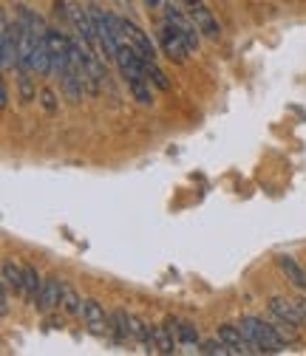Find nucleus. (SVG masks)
Instances as JSON below:
<instances>
[{
	"label": "nucleus",
	"instance_id": "1",
	"mask_svg": "<svg viewBox=\"0 0 306 356\" xmlns=\"http://www.w3.org/2000/svg\"><path fill=\"white\" fill-rule=\"evenodd\" d=\"M238 328L244 331V337L258 348V353H281L286 345L278 339V334H275V328L270 325V323H264L261 317H252V314H247V317H241L238 320Z\"/></svg>",
	"mask_w": 306,
	"mask_h": 356
},
{
	"label": "nucleus",
	"instance_id": "2",
	"mask_svg": "<svg viewBox=\"0 0 306 356\" xmlns=\"http://www.w3.org/2000/svg\"><path fill=\"white\" fill-rule=\"evenodd\" d=\"M159 46H162V51H165L173 63H185L188 54L193 51L190 42L185 40V34H182L176 26H173V23H167V20L159 26Z\"/></svg>",
	"mask_w": 306,
	"mask_h": 356
},
{
	"label": "nucleus",
	"instance_id": "3",
	"mask_svg": "<svg viewBox=\"0 0 306 356\" xmlns=\"http://www.w3.org/2000/svg\"><path fill=\"white\" fill-rule=\"evenodd\" d=\"M17 68V40H15V26L9 23V15H0V71L9 74Z\"/></svg>",
	"mask_w": 306,
	"mask_h": 356
},
{
	"label": "nucleus",
	"instance_id": "4",
	"mask_svg": "<svg viewBox=\"0 0 306 356\" xmlns=\"http://www.w3.org/2000/svg\"><path fill=\"white\" fill-rule=\"evenodd\" d=\"M185 12L190 15V20L201 31V37H207V40H218V37H222V26H218V20L213 17V12L207 9V3H201V0H185Z\"/></svg>",
	"mask_w": 306,
	"mask_h": 356
},
{
	"label": "nucleus",
	"instance_id": "5",
	"mask_svg": "<svg viewBox=\"0 0 306 356\" xmlns=\"http://www.w3.org/2000/svg\"><path fill=\"white\" fill-rule=\"evenodd\" d=\"M82 320L89 325V331L94 337H108L111 334V317L105 314V308L97 300H85L82 305Z\"/></svg>",
	"mask_w": 306,
	"mask_h": 356
},
{
	"label": "nucleus",
	"instance_id": "6",
	"mask_svg": "<svg viewBox=\"0 0 306 356\" xmlns=\"http://www.w3.org/2000/svg\"><path fill=\"white\" fill-rule=\"evenodd\" d=\"M218 337H222L230 348V353H238V356H250V353H258V348L244 337V331L238 328V323H227L218 328Z\"/></svg>",
	"mask_w": 306,
	"mask_h": 356
},
{
	"label": "nucleus",
	"instance_id": "7",
	"mask_svg": "<svg viewBox=\"0 0 306 356\" xmlns=\"http://www.w3.org/2000/svg\"><path fill=\"white\" fill-rule=\"evenodd\" d=\"M165 20H167V23H173V26H176V29L185 34V40L190 42V49H193V51L199 49V42H201V31L196 29V23L190 20V15H188V12H179L176 6L170 3V6H167V15H165Z\"/></svg>",
	"mask_w": 306,
	"mask_h": 356
},
{
	"label": "nucleus",
	"instance_id": "8",
	"mask_svg": "<svg viewBox=\"0 0 306 356\" xmlns=\"http://www.w3.org/2000/svg\"><path fill=\"white\" fill-rule=\"evenodd\" d=\"M29 68H31L37 76H52V74H54V60H52V49H49L46 37H37L34 49H31Z\"/></svg>",
	"mask_w": 306,
	"mask_h": 356
},
{
	"label": "nucleus",
	"instance_id": "9",
	"mask_svg": "<svg viewBox=\"0 0 306 356\" xmlns=\"http://www.w3.org/2000/svg\"><path fill=\"white\" fill-rule=\"evenodd\" d=\"M63 289H66V283H60V277H49L46 283H43V291H40L34 308L40 311V314H49V311H54L63 302Z\"/></svg>",
	"mask_w": 306,
	"mask_h": 356
},
{
	"label": "nucleus",
	"instance_id": "10",
	"mask_svg": "<svg viewBox=\"0 0 306 356\" xmlns=\"http://www.w3.org/2000/svg\"><path fill=\"white\" fill-rule=\"evenodd\" d=\"M267 305H270V314H273L275 320L292 323V325H298V328L306 325L303 317H300V311H298V305H295V300H289V297H270Z\"/></svg>",
	"mask_w": 306,
	"mask_h": 356
},
{
	"label": "nucleus",
	"instance_id": "11",
	"mask_svg": "<svg viewBox=\"0 0 306 356\" xmlns=\"http://www.w3.org/2000/svg\"><path fill=\"white\" fill-rule=\"evenodd\" d=\"M275 263H278V269L284 272V277H286L298 291H306V269H303V266H300L292 254H278Z\"/></svg>",
	"mask_w": 306,
	"mask_h": 356
},
{
	"label": "nucleus",
	"instance_id": "12",
	"mask_svg": "<svg viewBox=\"0 0 306 356\" xmlns=\"http://www.w3.org/2000/svg\"><path fill=\"white\" fill-rule=\"evenodd\" d=\"M167 328L173 331V337L179 339V345H188V348L199 350L201 339H199V331H196L193 323H185V320H179V317H170V320H167Z\"/></svg>",
	"mask_w": 306,
	"mask_h": 356
},
{
	"label": "nucleus",
	"instance_id": "13",
	"mask_svg": "<svg viewBox=\"0 0 306 356\" xmlns=\"http://www.w3.org/2000/svg\"><path fill=\"white\" fill-rule=\"evenodd\" d=\"M179 348V339L173 337V331L165 325H153V337H151V348L148 353H176Z\"/></svg>",
	"mask_w": 306,
	"mask_h": 356
},
{
	"label": "nucleus",
	"instance_id": "14",
	"mask_svg": "<svg viewBox=\"0 0 306 356\" xmlns=\"http://www.w3.org/2000/svg\"><path fill=\"white\" fill-rule=\"evenodd\" d=\"M3 283L17 294L23 297L26 294V266H17L12 257L3 260Z\"/></svg>",
	"mask_w": 306,
	"mask_h": 356
},
{
	"label": "nucleus",
	"instance_id": "15",
	"mask_svg": "<svg viewBox=\"0 0 306 356\" xmlns=\"http://www.w3.org/2000/svg\"><path fill=\"white\" fill-rule=\"evenodd\" d=\"M17 88H20V99L23 102H34L37 88H34V71L26 65H17Z\"/></svg>",
	"mask_w": 306,
	"mask_h": 356
},
{
	"label": "nucleus",
	"instance_id": "16",
	"mask_svg": "<svg viewBox=\"0 0 306 356\" xmlns=\"http://www.w3.org/2000/svg\"><path fill=\"white\" fill-rule=\"evenodd\" d=\"M43 283H46V280L40 277V272L34 269V266H26V294H23V300L34 305L37 297H40V291H43Z\"/></svg>",
	"mask_w": 306,
	"mask_h": 356
},
{
	"label": "nucleus",
	"instance_id": "17",
	"mask_svg": "<svg viewBox=\"0 0 306 356\" xmlns=\"http://www.w3.org/2000/svg\"><path fill=\"white\" fill-rule=\"evenodd\" d=\"M111 337L116 342L130 339V314H125V311H114L111 314Z\"/></svg>",
	"mask_w": 306,
	"mask_h": 356
},
{
	"label": "nucleus",
	"instance_id": "18",
	"mask_svg": "<svg viewBox=\"0 0 306 356\" xmlns=\"http://www.w3.org/2000/svg\"><path fill=\"white\" fill-rule=\"evenodd\" d=\"M82 305H85V300H79V294L66 283V289H63V302H60V308L66 311V314H71V317H82Z\"/></svg>",
	"mask_w": 306,
	"mask_h": 356
},
{
	"label": "nucleus",
	"instance_id": "19",
	"mask_svg": "<svg viewBox=\"0 0 306 356\" xmlns=\"http://www.w3.org/2000/svg\"><path fill=\"white\" fill-rule=\"evenodd\" d=\"M273 328H275L278 339H281L286 348H289V345H300V331H298V325L284 323V320H275V323H273Z\"/></svg>",
	"mask_w": 306,
	"mask_h": 356
},
{
	"label": "nucleus",
	"instance_id": "20",
	"mask_svg": "<svg viewBox=\"0 0 306 356\" xmlns=\"http://www.w3.org/2000/svg\"><path fill=\"white\" fill-rule=\"evenodd\" d=\"M199 353H204V356H227L230 348H227V342L222 337H215V339H204L199 345Z\"/></svg>",
	"mask_w": 306,
	"mask_h": 356
},
{
	"label": "nucleus",
	"instance_id": "21",
	"mask_svg": "<svg viewBox=\"0 0 306 356\" xmlns=\"http://www.w3.org/2000/svg\"><path fill=\"white\" fill-rule=\"evenodd\" d=\"M148 79L159 88V91H170V79H167V74L156 65V60H148Z\"/></svg>",
	"mask_w": 306,
	"mask_h": 356
},
{
	"label": "nucleus",
	"instance_id": "22",
	"mask_svg": "<svg viewBox=\"0 0 306 356\" xmlns=\"http://www.w3.org/2000/svg\"><path fill=\"white\" fill-rule=\"evenodd\" d=\"M40 105L46 108V113H54L57 111V94L52 91V88H43V91H40Z\"/></svg>",
	"mask_w": 306,
	"mask_h": 356
},
{
	"label": "nucleus",
	"instance_id": "23",
	"mask_svg": "<svg viewBox=\"0 0 306 356\" xmlns=\"http://www.w3.org/2000/svg\"><path fill=\"white\" fill-rule=\"evenodd\" d=\"M9 286L3 283V280H0V317H6L9 314Z\"/></svg>",
	"mask_w": 306,
	"mask_h": 356
},
{
	"label": "nucleus",
	"instance_id": "24",
	"mask_svg": "<svg viewBox=\"0 0 306 356\" xmlns=\"http://www.w3.org/2000/svg\"><path fill=\"white\" fill-rule=\"evenodd\" d=\"M0 108H9V88L3 79H0Z\"/></svg>",
	"mask_w": 306,
	"mask_h": 356
},
{
	"label": "nucleus",
	"instance_id": "25",
	"mask_svg": "<svg viewBox=\"0 0 306 356\" xmlns=\"http://www.w3.org/2000/svg\"><path fill=\"white\" fill-rule=\"evenodd\" d=\"M295 305H298L300 317H303V323H306V297H295Z\"/></svg>",
	"mask_w": 306,
	"mask_h": 356
},
{
	"label": "nucleus",
	"instance_id": "26",
	"mask_svg": "<svg viewBox=\"0 0 306 356\" xmlns=\"http://www.w3.org/2000/svg\"><path fill=\"white\" fill-rule=\"evenodd\" d=\"M114 3H116L119 9H128V12H130V9H134V3H130V0H114Z\"/></svg>",
	"mask_w": 306,
	"mask_h": 356
},
{
	"label": "nucleus",
	"instance_id": "27",
	"mask_svg": "<svg viewBox=\"0 0 306 356\" xmlns=\"http://www.w3.org/2000/svg\"><path fill=\"white\" fill-rule=\"evenodd\" d=\"M145 3H148L151 9H159V6H162V0H145Z\"/></svg>",
	"mask_w": 306,
	"mask_h": 356
}]
</instances>
